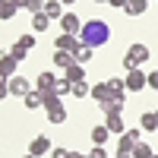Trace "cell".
Returning <instances> with one entry per match:
<instances>
[{"label": "cell", "mask_w": 158, "mask_h": 158, "mask_svg": "<svg viewBox=\"0 0 158 158\" xmlns=\"http://www.w3.org/2000/svg\"><path fill=\"white\" fill-rule=\"evenodd\" d=\"M79 41H82L85 48H101L111 41V25L104 19H89L82 22V29H79Z\"/></svg>", "instance_id": "1"}, {"label": "cell", "mask_w": 158, "mask_h": 158, "mask_svg": "<svg viewBox=\"0 0 158 158\" xmlns=\"http://www.w3.org/2000/svg\"><path fill=\"white\" fill-rule=\"evenodd\" d=\"M149 54H152V51H149L146 44H139V41H136V44H130V48H127V54H123V67H127V70H136L139 63H146V60H149Z\"/></svg>", "instance_id": "2"}, {"label": "cell", "mask_w": 158, "mask_h": 158, "mask_svg": "<svg viewBox=\"0 0 158 158\" xmlns=\"http://www.w3.org/2000/svg\"><path fill=\"white\" fill-rule=\"evenodd\" d=\"M123 85H127L130 92H142V89H146V73H142L139 67H136V70H127V79H123Z\"/></svg>", "instance_id": "3"}, {"label": "cell", "mask_w": 158, "mask_h": 158, "mask_svg": "<svg viewBox=\"0 0 158 158\" xmlns=\"http://www.w3.org/2000/svg\"><path fill=\"white\" fill-rule=\"evenodd\" d=\"M82 48V41H79V35H60L54 41V51H70V54L76 57V51Z\"/></svg>", "instance_id": "4"}, {"label": "cell", "mask_w": 158, "mask_h": 158, "mask_svg": "<svg viewBox=\"0 0 158 158\" xmlns=\"http://www.w3.org/2000/svg\"><path fill=\"white\" fill-rule=\"evenodd\" d=\"M63 35H79V29H82V22H79V16H73V13H63V16L57 19Z\"/></svg>", "instance_id": "5"}, {"label": "cell", "mask_w": 158, "mask_h": 158, "mask_svg": "<svg viewBox=\"0 0 158 158\" xmlns=\"http://www.w3.org/2000/svg\"><path fill=\"white\" fill-rule=\"evenodd\" d=\"M51 149H54V146H51V139H48V136H35V139H32V146H29V155L41 158V155H48Z\"/></svg>", "instance_id": "6"}, {"label": "cell", "mask_w": 158, "mask_h": 158, "mask_svg": "<svg viewBox=\"0 0 158 158\" xmlns=\"http://www.w3.org/2000/svg\"><path fill=\"white\" fill-rule=\"evenodd\" d=\"M10 92H13V95H19V98H25V95H29V79H25V76H13L10 79Z\"/></svg>", "instance_id": "7"}, {"label": "cell", "mask_w": 158, "mask_h": 158, "mask_svg": "<svg viewBox=\"0 0 158 158\" xmlns=\"http://www.w3.org/2000/svg\"><path fill=\"white\" fill-rule=\"evenodd\" d=\"M98 108H101L104 114H120V111H123V98H114V95H111V98L98 101Z\"/></svg>", "instance_id": "8"}, {"label": "cell", "mask_w": 158, "mask_h": 158, "mask_svg": "<svg viewBox=\"0 0 158 158\" xmlns=\"http://www.w3.org/2000/svg\"><path fill=\"white\" fill-rule=\"evenodd\" d=\"M57 85V76L54 73H38V79H35V89L38 92H48V89H54Z\"/></svg>", "instance_id": "9"}, {"label": "cell", "mask_w": 158, "mask_h": 158, "mask_svg": "<svg viewBox=\"0 0 158 158\" xmlns=\"http://www.w3.org/2000/svg\"><path fill=\"white\" fill-rule=\"evenodd\" d=\"M16 67H19V63L13 60L10 54H3V57H0V79H6V76H16Z\"/></svg>", "instance_id": "10"}, {"label": "cell", "mask_w": 158, "mask_h": 158, "mask_svg": "<svg viewBox=\"0 0 158 158\" xmlns=\"http://www.w3.org/2000/svg\"><path fill=\"white\" fill-rule=\"evenodd\" d=\"M63 76H67L73 85H76V82H85V70H82V63H73V67H67V70H63Z\"/></svg>", "instance_id": "11"}, {"label": "cell", "mask_w": 158, "mask_h": 158, "mask_svg": "<svg viewBox=\"0 0 158 158\" xmlns=\"http://www.w3.org/2000/svg\"><path fill=\"white\" fill-rule=\"evenodd\" d=\"M104 127L111 130V136H114V133H117V136H120V133H127V127H123V120H120V114H108Z\"/></svg>", "instance_id": "12"}, {"label": "cell", "mask_w": 158, "mask_h": 158, "mask_svg": "<svg viewBox=\"0 0 158 158\" xmlns=\"http://www.w3.org/2000/svg\"><path fill=\"white\" fill-rule=\"evenodd\" d=\"M44 13H48V19L54 22V19L63 16V3H60V0H44Z\"/></svg>", "instance_id": "13"}, {"label": "cell", "mask_w": 158, "mask_h": 158, "mask_svg": "<svg viewBox=\"0 0 158 158\" xmlns=\"http://www.w3.org/2000/svg\"><path fill=\"white\" fill-rule=\"evenodd\" d=\"M130 16H142V13L149 10V0H127V6H123Z\"/></svg>", "instance_id": "14"}, {"label": "cell", "mask_w": 158, "mask_h": 158, "mask_svg": "<svg viewBox=\"0 0 158 158\" xmlns=\"http://www.w3.org/2000/svg\"><path fill=\"white\" fill-rule=\"evenodd\" d=\"M54 63H57L60 70H67V67H73V63H76V57L70 54V51H54Z\"/></svg>", "instance_id": "15"}, {"label": "cell", "mask_w": 158, "mask_h": 158, "mask_svg": "<svg viewBox=\"0 0 158 158\" xmlns=\"http://www.w3.org/2000/svg\"><path fill=\"white\" fill-rule=\"evenodd\" d=\"M22 101H25V108H29V111H35V108H44V98H41V92H38V89H35V92H29V95H25Z\"/></svg>", "instance_id": "16"}, {"label": "cell", "mask_w": 158, "mask_h": 158, "mask_svg": "<svg viewBox=\"0 0 158 158\" xmlns=\"http://www.w3.org/2000/svg\"><path fill=\"white\" fill-rule=\"evenodd\" d=\"M48 25H51V19H48L44 10H41V13H32V29H35V32H44Z\"/></svg>", "instance_id": "17"}, {"label": "cell", "mask_w": 158, "mask_h": 158, "mask_svg": "<svg viewBox=\"0 0 158 158\" xmlns=\"http://www.w3.org/2000/svg\"><path fill=\"white\" fill-rule=\"evenodd\" d=\"M95 101H104V98H111V85L108 82H98V85H92V92H89Z\"/></svg>", "instance_id": "18"}, {"label": "cell", "mask_w": 158, "mask_h": 158, "mask_svg": "<svg viewBox=\"0 0 158 158\" xmlns=\"http://www.w3.org/2000/svg\"><path fill=\"white\" fill-rule=\"evenodd\" d=\"M16 0H0V19H13L16 16Z\"/></svg>", "instance_id": "19"}, {"label": "cell", "mask_w": 158, "mask_h": 158, "mask_svg": "<svg viewBox=\"0 0 158 158\" xmlns=\"http://www.w3.org/2000/svg\"><path fill=\"white\" fill-rule=\"evenodd\" d=\"M108 136H111L108 127H92V142H95V146H104V142H108Z\"/></svg>", "instance_id": "20"}, {"label": "cell", "mask_w": 158, "mask_h": 158, "mask_svg": "<svg viewBox=\"0 0 158 158\" xmlns=\"http://www.w3.org/2000/svg\"><path fill=\"white\" fill-rule=\"evenodd\" d=\"M152 155H155V149L149 146V142H142V139H139L136 146H133V158H152Z\"/></svg>", "instance_id": "21"}, {"label": "cell", "mask_w": 158, "mask_h": 158, "mask_svg": "<svg viewBox=\"0 0 158 158\" xmlns=\"http://www.w3.org/2000/svg\"><path fill=\"white\" fill-rule=\"evenodd\" d=\"M139 130H149V133H152V130H158V117L149 111V114H142V120H139Z\"/></svg>", "instance_id": "22"}, {"label": "cell", "mask_w": 158, "mask_h": 158, "mask_svg": "<svg viewBox=\"0 0 158 158\" xmlns=\"http://www.w3.org/2000/svg\"><path fill=\"white\" fill-rule=\"evenodd\" d=\"M54 92H57V95L63 98V95H67V92H73V82H70L67 76H57V85H54Z\"/></svg>", "instance_id": "23"}, {"label": "cell", "mask_w": 158, "mask_h": 158, "mask_svg": "<svg viewBox=\"0 0 158 158\" xmlns=\"http://www.w3.org/2000/svg\"><path fill=\"white\" fill-rule=\"evenodd\" d=\"M108 85H111V95H114V98H123V92H127L123 79H108Z\"/></svg>", "instance_id": "24"}, {"label": "cell", "mask_w": 158, "mask_h": 158, "mask_svg": "<svg viewBox=\"0 0 158 158\" xmlns=\"http://www.w3.org/2000/svg\"><path fill=\"white\" fill-rule=\"evenodd\" d=\"M92 51H95V48H85V44H82V48L76 51V63H82V67H85V63L92 60Z\"/></svg>", "instance_id": "25"}, {"label": "cell", "mask_w": 158, "mask_h": 158, "mask_svg": "<svg viewBox=\"0 0 158 158\" xmlns=\"http://www.w3.org/2000/svg\"><path fill=\"white\" fill-rule=\"evenodd\" d=\"M10 57H13V60H16V63H22L25 57H29V51H22L19 44H13V48H10Z\"/></svg>", "instance_id": "26"}, {"label": "cell", "mask_w": 158, "mask_h": 158, "mask_svg": "<svg viewBox=\"0 0 158 158\" xmlns=\"http://www.w3.org/2000/svg\"><path fill=\"white\" fill-rule=\"evenodd\" d=\"M16 44H19L22 51H35V35H22L19 41H16Z\"/></svg>", "instance_id": "27"}, {"label": "cell", "mask_w": 158, "mask_h": 158, "mask_svg": "<svg viewBox=\"0 0 158 158\" xmlns=\"http://www.w3.org/2000/svg\"><path fill=\"white\" fill-rule=\"evenodd\" d=\"M89 92H92V89H89L85 82H76V85H73V95H76V98H85Z\"/></svg>", "instance_id": "28"}, {"label": "cell", "mask_w": 158, "mask_h": 158, "mask_svg": "<svg viewBox=\"0 0 158 158\" xmlns=\"http://www.w3.org/2000/svg\"><path fill=\"white\" fill-rule=\"evenodd\" d=\"M146 89H155L158 92V70L155 73H146Z\"/></svg>", "instance_id": "29"}, {"label": "cell", "mask_w": 158, "mask_h": 158, "mask_svg": "<svg viewBox=\"0 0 158 158\" xmlns=\"http://www.w3.org/2000/svg\"><path fill=\"white\" fill-rule=\"evenodd\" d=\"M51 158H73V152H70V149H60V146H57V149H51Z\"/></svg>", "instance_id": "30"}, {"label": "cell", "mask_w": 158, "mask_h": 158, "mask_svg": "<svg viewBox=\"0 0 158 158\" xmlns=\"http://www.w3.org/2000/svg\"><path fill=\"white\" fill-rule=\"evenodd\" d=\"M89 158H108V149H104V146H95V149L89 152Z\"/></svg>", "instance_id": "31"}, {"label": "cell", "mask_w": 158, "mask_h": 158, "mask_svg": "<svg viewBox=\"0 0 158 158\" xmlns=\"http://www.w3.org/2000/svg\"><path fill=\"white\" fill-rule=\"evenodd\" d=\"M44 10V0H29V13H41Z\"/></svg>", "instance_id": "32"}, {"label": "cell", "mask_w": 158, "mask_h": 158, "mask_svg": "<svg viewBox=\"0 0 158 158\" xmlns=\"http://www.w3.org/2000/svg\"><path fill=\"white\" fill-rule=\"evenodd\" d=\"M10 95V82H6V79H0V101H3Z\"/></svg>", "instance_id": "33"}, {"label": "cell", "mask_w": 158, "mask_h": 158, "mask_svg": "<svg viewBox=\"0 0 158 158\" xmlns=\"http://www.w3.org/2000/svg\"><path fill=\"white\" fill-rule=\"evenodd\" d=\"M114 158H133V149H117Z\"/></svg>", "instance_id": "34"}, {"label": "cell", "mask_w": 158, "mask_h": 158, "mask_svg": "<svg viewBox=\"0 0 158 158\" xmlns=\"http://www.w3.org/2000/svg\"><path fill=\"white\" fill-rule=\"evenodd\" d=\"M108 3H111V6H117V10H123V6H127V0H108Z\"/></svg>", "instance_id": "35"}, {"label": "cell", "mask_w": 158, "mask_h": 158, "mask_svg": "<svg viewBox=\"0 0 158 158\" xmlns=\"http://www.w3.org/2000/svg\"><path fill=\"white\" fill-rule=\"evenodd\" d=\"M16 6L19 10H29V0H16Z\"/></svg>", "instance_id": "36"}, {"label": "cell", "mask_w": 158, "mask_h": 158, "mask_svg": "<svg viewBox=\"0 0 158 158\" xmlns=\"http://www.w3.org/2000/svg\"><path fill=\"white\" fill-rule=\"evenodd\" d=\"M73 158H89V155H82V152H73Z\"/></svg>", "instance_id": "37"}, {"label": "cell", "mask_w": 158, "mask_h": 158, "mask_svg": "<svg viewBox=\"0 0 158 158\" xmlns=\"http://www.w3.org/2000/svg\"><path fill=\"white\" fill-rule=\"evenodd\" d=\"M60 3H76V0H60Z\"/></svg>", "instance_id": "38"}, {"label": "cell", "mask_w": 158, "mask_h": 158, "mask_svg": "<svg viewBox=\"0 0 158 158\" xmlns=\"http://www.w3.org/2000/svg\"><path fill=\"white\" fill-rule=\"evenodd\" d=\"M95 3H108V0H95Z\"/></svg>", "instance_id": "39"}, {"label": "cell", "mask_w": 158, "mask_h": 158, "mask_svg": "<svg viewBox=\"0 0 158 158\" xmlns=\"http://www.w3.org/2000/svg\"><path fill=\"white\" fill-rule=\"evenodd\" d=\"M25 158H35V155H25Z\"/></svg>", "instance_id": "40"}, {"label": "cell", "mask_w": 158, "mask_h": 158, "mask_svg": "<svg viewBox=\"0 0 158 158\" xmlns=\"http://www.w3.org/2000/svg\"><path fill=\"white\" fill-rule=\"evenodd\" d=\"M152 158H158V152H155V155H152Z\"/></svg>", "instance_id": "41"}, {"label": "cell", "mask_w": 158, "mask_h": 158, "mask_svg": "<svg viewBox=\"0 0 158 158\" xmlns=\"http://www.w3.org/2000/svg\"><path fill=\"white\" fill-rule=\"evenodd\" d=\"M155 117H158V111H155Z\"/></svg>", "instance_id": "42"}]
</instances>
